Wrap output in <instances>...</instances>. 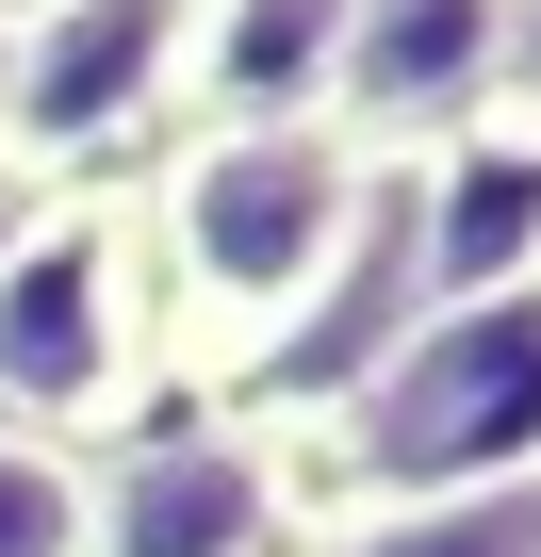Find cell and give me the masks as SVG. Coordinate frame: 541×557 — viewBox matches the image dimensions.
Returning a JSON list of instances; mask_svg holds the SVG:
<instances>
[{
	"label": "cell",
	"instance_id": "cell-9",
	"mask_svg": "<svg viewBox=\"0 0 541 557\" xmlns=\"http://www.w3.org/2000/svg\"><path fill=\"white\" fill-rule=\"evenodd\" d=\"M296 557H541V475H476V492H410V508H329Z\"/></svg>",
	"mask_w": 541,
	"mask_h": 557
},
{
	"label": "cell",
	"instance_id": "cell-3",
	"mask_svg": "<svg viewBox=\"0 0 541 557\" xmlns=\"http://www.w3.org/2000/svg\"><path fill=\"white\" fill-rule=\"evenodd\" d=\"M148 410H164V312H148L132 181H50L0 246V426L99 459Z\"/></svg>",
	"mask_w": 541,
	"mask_h": 557
},
{
	"label": "cell",
	"instance_id": "cell-7",
	"mask_svg": "<svg viewBox=\"0 0 541 557\" xmlns=\"http://www.w3.org/2000/svg\"><path fill=\"white\" fill-rule=\"evenodd\" d=\"M394 213H410V312H508V296H541V132H459V148H427L410 181H394Z\"/></svg>",
	"mask_w": 541,
	"mask_h": 557
},
{
	"label": "cell",
	"instance_id": "cell-1",
	"mask_svg": "<svg viewBox=\"0 0 541 557\" xmlns=\"http://www.w3.org/2000/svg\"><path fill=\"white\" fill-rule=\"evenodd\" d=\"M378 164L345 132H164L132 164V230H148V312H164V394L181 410H262L329 296H345V262L378 230Z\"/></svg>",
	"mask_w": 541,
	"mask_h": 557
},
{
	"label": "cell",
	"instance_id": "cell-5",
	"mask_svg": "<svg viewBox=\"0 0 541 557\" xmlns=\"http://www.w3.org/2000/svg\"><path fill=\"white\" fill-rule=\"evenodd\" d=\"M296 459L262 410H148L132 443L83 459V557H296Z\"/></svg>",
	"mask_w": 541,
	"mask_h": 557
},
{
	"label": "cell",
	"instance_id": "cell-6",
	"mask_svg": "<svg viewBox=\"0 0 541 557\" xmlns=\"http://www.w3.org/2000/svg\"><path fill=\"white\" fill-rule=\"evenodd\" d=\"M492 17H508V0H361L345 66H329V132L378 181H410L427 148H459L492 115Z\"/></svg>",
	"mask_w": 541,
	"mask_h": 557
},
{
	"label": "cell",
	"instance_id": "cell-11",
	"mask_svg": "<svg viewBox=\"0 0 541 557\" xmlns=\"http://www.w3.org/2000/svg\"><path fill=\"white\" fill-rule=\"evenodd\" d=\"M492 132H541V0L492 17Z\"/></svg>",
	"mask_w": 541,
	"mask_h": 557
},
{
	"label": "cell",
	"instance_id": "cell-10",
	"mask_svg": "<svg viewBox=\"0 0 541 557\" xmlns=\"http://www.w3.org/2000/svg\"><path fill=\"white\" fill-rule=\"evenodd\" d=\"M0 557H83V443L0 426Z\"/></svg>",
	"mask_w": 541,
	"mask_h": 557
},
{
	"label": "cell",
	"instance_id": "cell-12",
	"mask_svg": "<svg viewBox=\"0 0 541 557\" xmlns=\"http://www.w3.org/2000/svg\"><path fill=\"white\" fill-rule=\"evenodd\" d=\"M17 213H34V181H0V246H17Z\"/></svg>",
	"mask_w": 541,
	"mask_h": 557
},
{
	"label": "cell",
	"instance_id": "cell-4",
	"mask_svg": "<svg viewBox=\"0 0 541 557\" xmlns=\"http://www.w3.org/2000/svg\"><path fill=\"white\" fill-rule=\"evenodd\" d=\"M197 0H17L0 17V181H132L181 132Z\"/></svg>",
	"mask_w": 541,
	"mask_h": 557
},
{
	"label": "cell",
	"instance_id": "cell-2",
	"mask_svg": "<svg viewBox=\"0 0 541 557\" xmlns=\"http://www.w3.org/2000/svg\"><path fill=\"white\" fill-rule=\"evenodd\" d=\"M296 459V508H410V492H476V475H541V296L508 312H410L361 377H329L312 410H262Z\"/></svg>",
	"mask_w": 541,
	"mask_h": 557
},
{
	"label": "cell",
	"instance_id": "cell-8",
	"mask_svg": "<svg viewBox=\"0 0 541 557\" xmlns=\"http://www.w3.org/2000/svg\"><path fill=\"white\" fill-rule=\"evenodd\" d=\"M361 0H197L181 17V132H329Z\"/></svg>",
	"mask_w": 541,
	"mask_h": 557
}]
</instances>
